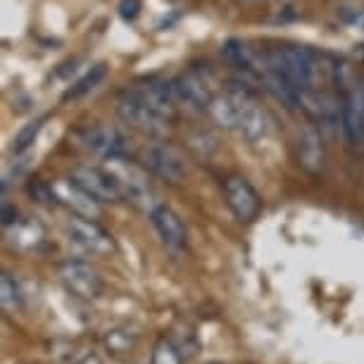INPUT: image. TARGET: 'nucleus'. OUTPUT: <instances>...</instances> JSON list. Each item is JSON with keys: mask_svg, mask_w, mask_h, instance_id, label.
<instances>
[{"mask_svg": "<svg viewBox=\"0 0 364 364\" xmlns=\"http://www.w3.org/2000/svg\"><path fill=\"white\" fill-rule=\"evenodd\" d=\"M60 281L74 298L81 300H95L102 293V279L98 272L86 262H65L60 267Z\"/></svg>", "mask_w": 364, "mask_h": 364, "instance_id": "obj_8", "label": "nucleus"}, {"mask_svg": "<svg viewBox=\"0 0 364 364\" xmlns=\"http://www.w3.org/2000/svg\"><path fill=\"white\" fill-rule=\"evenodd\" d=\"M150 364H183V353L176 348L174 341L167 338V336H162L153 348Z\"/></svg>", "mask_w": 364, "mask_h": 364, "instance_id": "obj_19", "label": "nucleus"}, {"mask_svg": "<svg viewBox=\"0 0 364 364\" xmlns=\"http://www.w3.org/2000/svg\"><path fill=\"white\" fill-rule=\"evenodd\" d=\"M105 343L109 348V353L114 355H127L132 353L134 346H136V338L129 331H124V328H114V331H109L105 336Z\"/></svg>", "mask_w": 364, "mask_h": 364, "instance_id": "obj_20", "label": "nucleus"}, {"mask_svg": "<svg viewBox=\"0 0 364 364\" xmlns=\"http://www.w3.org/2000/svg\"><path fill=\"white\" fill-rule=\"evenodd\" d=\"M107 77V65L105 63H100V65H93L91 70H88L84 77H81L77 84H74L70 91L65 93V100H70V98H81V95H86L88 91H93L95 86L100 84L102 79Z\"/></svg>", "mask_w": 364, "mask_h": 364, "instance_id": "obj_17", "label": "nucleus"}, {"mask_svg": "<svg viewBox=\"0 0 364 364\" xmlns=\"http://www.w3.org/2000/svg\"><path fill=\"white\" fill-rule=\"evenodd\" d=\"M81 143H84L88 150H93L95 155H102V157H107V160H112V157H124L129 153L127 139L112 127L86 129V132L81 134Z\"/></svg>", "mask_w": 364, "mask_h": 364, "instance_id": "obj_10", "label": "nucleus"}, {"mask_svg": "<svg viewBox=\"0 0 364 364\" xmlns=\"http://www.w3.org/2000/svg\"><path fill=\"white\" fill-rule=\"evenodd\" d=\"M269 72L286 81L300 95L310 91L314 79V58L305 48H281L269 55Z\"/></svg>", "mask_w": 364, "mask_h": 364, "instance_id": "obj_1", "label": "nucleus"}, {"mask_svg": "<svg viewBox=\"0 0 364 364\" xmlns=\"http://www.w3.org/2000/svg\"><path fill=\"white\" fill-rule=\"evenodd\" d=\"M109 162H112L109 164V171H112V176L117 178V183H119L122 196H124L129 203L153 212L157 208V203H155V193L148 181L146 169L134 167V164H129L124 157H112Z\"/></svg>", "mask_w": 364, "mask_h": 364, "instance_id": "obj_2", "label": "nucleus"}, {"mask_svg": "<svg viewBox=\"0 0 364 364\" xmlns=\"http://www.w3.org/2000/svg\"><path fill=\"white\" fill-rule=\"evenodd\" d=\"M67 233H70L74 243H79L81 248L93 252V255H109V252L117 250L114 238L88 217L72 215L67 219Z\"/></svg>", "mask_w": 364, "mask_h": 364, "instance_id": "obj_6", "label": "nucleus"}, {"mask_svg": "<svg viewBox=\"0 0 364 364\" xmlns=\"http://www.w3.org/2000/svg\"><path fill=\"white\" fill-rule=\"evenodd\" d=\"M174 91H176L178 102H183V105L196 109V112H205V109H210L212 98H210L208 84H205L198 72H186V74H181V77H176Z\"/></svg>", "mask_w": 364, "mask_h": 364, "instance_id": "obj_11", "label": "nucleus"}, {"mask_svg": "<svg viewBox=\"0 0 364 364\" xmlns=\"http://www.w3.org/2000/svg\"><path fill=\"white\" fill-rule=\"evenodd\" d=\"M212 364H215V362H212Z\"/></svg>", "mask_w": 364, "mask_h": 364, "instance_id": "obj_28", "label": "nucleus"}, {"mask_svg": "<svg viewBox=\"0 0 364 364\" xmlns=\"http://www.w3.org/2000/svg\"><path fill=\"white\" fill-rule=\"evenodd\" d=\"M360 93H362V100H364V86H360Z\"/></svg>", "mask_w": 364, "mask_h": 364, "instance_id": "obj_27", "label": "nucleus"}, {"mask_svg": "<svg viewBox=\"0 0 364 364\" xmlns=\"http://www.w3.org/2000/svg\"><path fill=\"white\" fill-rule=\"evenodd\" d=\"M117 114L119 119L129 124L136 132L150 136V139H164L169 134V119H164L157 112H153L146 102L136 98L134 93L122 95L119 102H117Z\"/></svg>", "mask_w": 364, "mask_h": 364, "instance_id": "obj_3", "label": "nucleus"}, {"mask_svg": "<svg viewBox=\"0 0 364 364\" xmlns=\"http://www.w3.org/2000/svg\"><path fill=\"white\" fill-rule=\"evenodd\" d=\"M139 160H141L143 169L150 171V174L157 176V178H162V181H167V183L183 181V176L188 174L183 157L178 155L174 148L160 146V143H153V146L143 148Z\"/></svg>", "mask_w": 364, "mask_h": 364, "instance_id": "obj_4", "label": "nucleus"}, {"mask_svg": "<svg viewBox=\"0 0 364 364\" xmlns=\"http://www.w3.org/2000/svg\"><path fill=\"white\" fill-rule=\"evenodd\" d=\"M341 127H343L346 139L353 143V146L364 143V100H362L360 88H355V91L348 95L346 105L341 109Z\"/></svg>", "mask_w": 364, "mask_h": 364, "instance_id": "obj_15", "label": "nucleus"}, {"mask_svg": "<svg viewBox=\"0 0 364 364\" xmlns=\"http://www.w3.org/2000/svg\"><path fill=\"white\" fill-rule=\"evenodd\" d=\"M134 95L139 100H143L146 105L157 112L164 119H174L178 114V98H176V91H174V84H167V81H157V79H148V81H141L136 86Z\"/></svg>", "mask_w": 364, "mask_h": 364, "instance_id": "obj_9", "label": "nucleus"}, {"mask_svg": "<svg viewBox=\"0 0 364 364\" xmlns=\"http://www.w3.org/2000/svg\"><path fill=\"white\" fill-rule=\"evenodd\" d=\"M341 19L346 24H353V26H364V12L362 10H355V8H343L341 10Z\"/></svg>", "mask_w": 364, "mask_h": 364, "instance_id": "obj_24", "label": "nucleus"}, {"mask_svg": "<svg viewBox=\"0 0 364 364\" xmlns=\"http://www.w3.org/2000/svg\"><path fill=\"white\" fill-rule=\"evenodd\" d=\"M141 15V0H122L119 3V17L127 22H134Z\"/></svg>", "mask_w": 364, "mask_h": 364, "instance_id": "obj_23", "label": "nucleus"}, {"mask_svg": "<svg viewBox=\"0 0 364 364\" xmlns=\"http://www.w3.org/2000/svg\"><path fill=\"white\" fill-rule=\"evenodd\" d=\"M0 302H3L5 312H15L22 307V288L8 272H3V277H0Z\"/></svg>", "mask_w": 364, "mask_h": 364, "instance_id": "obj_18", "label": "nucleus"}, {"mask_svg": "<svg viewBox=\"0 0 364 364\" xmlns=\"http://www.w3.org/2000/svg\"><path fill=\"white\" fill-rule=\"evenodd\" d=\"M70 178L79 188H84L88 196H93L100 205L124 200L119 183H117V178L112 176L109 169L105 171L100 167H91V164H77V167L72 169Z\"/></svg>", "mask_w": 364, "mask_h": 364, "instance_id": "obj_5", "label": "nucleus"}, {"mask_svg": "<svg viewBox=\"0 0 364 364\" xmlns=\"http://www.w3.org/2000/svg\"><path fill=\"white\" fill-rule=\"evenodd\" d=\"M210 117L217 122L222 129H238V117H240V100L231 91L219 98H212L210 102Z\"/></svg>", "mask_w": 364, "mask_h": 364, "instance_id": "obj_16", "label": "nucleus"}, {"mask_svg": "<svg viewBox=\"0 0 364 364\" xmlns=\"http://www.w3.org/2000/svg\"><path fill=\"white\" fill-rule=\"evenodd\" d=\"M150 219H153L155 231L160 233V238L169 248H183V245H186V240H188L186 224L181 222V217H178L174 210L164 208V205H157V208L150 212Z\"/></svg>", "mask_w": 364, "mask_h": 364, "instance_id": "obj_12", "label": "nucleus"}, {"mask_svg": "<svg viewBox=\"0 0 364 364\" xmlns=\"http://www.w3.org/2000/svg\"><path fill=\"white\" fill-rule=\"evenodd\" d=\"M79 364H102V362L98 360V357H93V355H91V357H86L84 362H79Z\"/></svg>", "mask_w": 364, "mask_h": 364, "instance_id": "obj_26", "label": "nucleus"}, {"mask_svg": "<svg viewBox=\"0 0 364 364\" xmlns=\"http://www.w3.org/2000/svg\"><path fill=\"white\" fill-rule=\"evenodd\" d=\"M53 191H55V198L70 205L77 215L88 217V219L100 217V203L95 200L93 196H88L84 188H79L72 178H63V181H58L53 186Z\"/></svg>", "mask_w": 364, "mask_h": 364, "instance_id": "obj_14", "label": "nucleus"}, {"mask_svg": "<svg viewBox=\"0 0 364 364\" xmlns=\"http://www.w3.org/2000/svg\"><path fill=\"white\" fill-rule=\"evenodd\" d=\"M3 224L5 226H15L17 224V210L10 203H3Z\"/></svg>", "mask_w": 364, "mask_h": 364, "instance_id": "obj_25", "label": "nucleus"}, {"mask_svg": "<svg viewBox=\"0 0 364 364\" xmlns=\"http://www.w3.org/2000/svg\"><path fill=\"white\" fill-rule=\"evenodd\" d=\"M298 160L300 167L310 174H319L326 164V146L321 134L314 127H305L298 141Z\"/></svg>", "mask_w": 364, "mask_h": 364, "instance_id": "obj_13", "label": "nucleus"}, {"mask_svg": "<svg viewBox=\"0 0 364 364\" xmlns=\"http://www.w3.org/2000/svg\"><path fill=\"white\" fill-rule=\"evenodd\" d=\"M41 129H43V119L29 122V124H26L22 132L17 134V139H15V153H24V150H29L33 143H36Z\"/></svg>", "mask_w": 364, "mask_h": 364, "instance_id": "obj_21", "label": "nucleus"}, {"mask_svg": "<svg viewBox=\"0 0 364 364\" xmlns=\"http://www.w3.org/2000/svg\"><path fill=\"white\" fill-rule=\"evenodd\" d=\"M188 148L193 150L196 155L200 157H210L217 150V139L208 132H198L188 139Z\"/></svg>", "mask_w": 364, "mask_h": 364, "instance_id": "obj_22", "label": "nucleus"}, {"mask_svg": "<svg viewBox=\"0 0 364 364\" xmlns=\"http://www.w3.org/2000/svg\"><path fill=\"white\" fill-rule=\"evenodd\" d=\"M224 198L240 222H252L259 215V208H262V200H259L257 191L250 186L248 178L236 174L224 181Z\"/></svg>", "mask_w": 364, "mask_h": 364, "instance_id": "obj_7", "label": "nucleus"}]
</instances>
